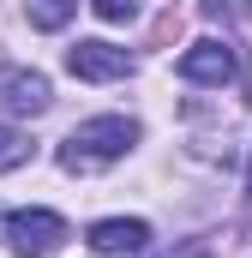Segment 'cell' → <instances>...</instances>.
Wrapping results in <instances>:
<instances>
[{
	"instance_id": "cell-1",
	"label": "cell",
	"mask_w": 252,
	"mask_h": 258,
	"mask_svg": "<svg viewBox=\"0 0 252 258\" xmlns=\"http://www.w3.org/2000/svg\"><path fill=\"white\" fill-rule=\"evenodd\" d=\"M132 144H138V120H126V114H96V120L72 126V138L60 144V168L66 174H96V168L120 162Z\"/></svg>"
},
{
	"instance_id": "cell-2",
	"label": "cell",
	"mask_w": 252,
	"mask_h": 258,
	"mask_svg": "<svg viewBox=\"0 0 252 258\" xmlns=\"http://www.w3.org/2000/svg\"><path fill=\"white\" fill-rule=\"evenodd\" d=\"M6 240H12L18 258H48L66 240V222L54 210H12V216H6Z\"/></svg>"
},
{
	"instance_id": "cell-3",
	"label": "cell",
	"mask_w": 252,
	"mask_h": 258,
	"mask_svg": "<svg viewBox=\"0 0 252 258\" xmlns=\"http://www.w3.org/2000/svg\"><path fill=\"white\" fill-rule=\"evenodd\" d=\"M66 72L84 78V84H114V78L132 72V54L114 48V42H78V48H66Z\"/></svg>"
},
{
	"instance_id": "cell-4",
	"label": "cell",
	"mask_w": 252,
	"mask_h": 258,
	"mask_svg": "<svg viewBox=\"0 0 252 258\" xmlns=\"http://www.w3.org/2000/svg\"><path fill=\"white\" fill-rule=\"evenodd\" d=\"M180 78H186V84H216V90H222V84L234 78V48H228V42H210V36L192 42L186 54H180Z\"/></svg>"
},
{
	"instance_id": "cell-5",
	"label": "cell",
	"mask_w": 252,
	"mask_h": 258,
	"mask_svg": "<svg viewBox=\"0 0 252 258\" xmlns=\"http://www.w3.org/2000/svg\"><path fill=\"white\" fill-rule=\"evenodd\" d=\"M48 102H54V90H48V78H42V72L12 66V72L0 78V108H6V114H42Z\"/></svg>"
},
{
	"instance_id": "cell-6",
	"label": "cell",
	"mask_w": 252,
	"mask_h": 258,
	"mask_svg": "<svg viewBox=\"0 0 252 258\" xmlns=\"http://www.w3.org/2000/svg\"><path fill=\"white\" fill-rule=\"evenodd\" d=\"M90 246H96V252H144V246H150V222H138V216H108V222L90 228Z\"/></svg>"
},
{
	"instance_id": "cell-7",
	"label": "cell",
	"mask_w": 252,
	"mask_h": 258,
	"mask_svg": "<svg viewBox=\"0 0 252 258\" xmlns=\"http://www.w3.org/2000/svg\"><path fill=\"white\" fill-rule=\"evenodd\" d=\"M24 12H30L36 30H66L72 12H78V0H24Z\"/></svg>"
},
{
	"instance_id": "cell-8",
	"label": "cell",
	"mask_w": 252,
	"mask_h": 258,
	"mask_svg": "<svg viewBox=\"0 0 252 258\" xmlns=\"http://www.w3.org/2000/svg\"><path fill=\"white\" fill-rule=\"evenodd\" d=\"M30 162V138L18 126H0V174H12V168H24Z\"/></svg>"
},
{
	"instance_id": "cell-9",
	"label": "cell",
	"mask_w": 252,
	"mask_h": 258,
	"mask_svg": "<svg viewBox=\"0 0 252 258\" xmlns=\"http://www.w3.org/2000/svg\"><path fill=\"white\" fill-rule=\"evenodd\" d=\"M96 6V18H108V24H126V18H138V0H90Z\"/></svg>"
},
{
	"instance_id": "cell-10",
	"label": "cell",
	"mask_w": 252,
	"mask_h": 258,
	"mask_svg": "<svg viewBox=\"0 0 252 258\" xmlns=\"http://www.w3.org/2000/svg\"><path fill=\"white\" fill-rule=\"evenodd\" d=\"M204 12H210V18H246L252 0H204Z\"/></svg>"
},
{
	"instance_id": "cell-11",
	"label": "cell",
	"mask_w": 252,
	"mask_h": 258,
	"mask_svg": "<svg viewBox=\"0 0 252 258\" xmlns=\"http://www.w3.org/2000/svg\"><path fill=\"white\" fill-rule=\"evenodd\" d=\"M246 186H252V174H246Z\"/></svg>"
}]
</instances>
